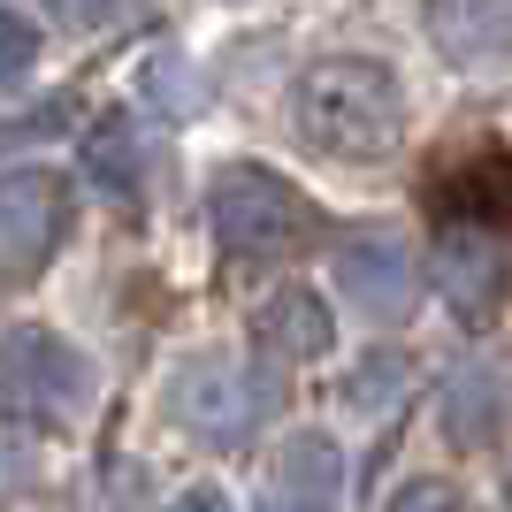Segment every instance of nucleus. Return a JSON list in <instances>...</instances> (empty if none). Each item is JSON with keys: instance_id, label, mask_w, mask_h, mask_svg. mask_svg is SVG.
I'll use <instances>...</instances> for the list:
<instances>
[{"instance_id": "nucleus-1", "label": "nucleus", "mask_w": 512, "mask_h": 512, "mask_svg": "<svg viewBox=\"0 0 512 512\" xmlns=\"http://www.w3.org/2000/svg\"><path fill=\"white\" fill-rule=\"evenodd\" d=\"M299 138L337 161H390L406 138V92L390 62L367 54H329L299 77Z\"/></svg>"}, {"instance_id": "nucleus-12", "label": "nucleus", "mask_w": 512, "mask_h": 512, "mask_svg": "<svg viewBox=\"0 0 512 512\" xmlns=\"http://www.w3.org/2000/svg\"><path fill=\"white\" fill-rule=\"evenodd\" d=\"M276 482L291 490V505L299 497H329V490H344V451L329 436H291L276 459Z\"/></svg>"}, {"instance_id": "nucleus-16", "label": "nucleus", "mask_w": 512, "mask_h": 512, "mask_svg": "<svg viewBox=\"0 0 512 512\" xmlns=\"http://www.w3.org/2000/svg\"><path fill=\"white\" fill-rule=\"evenodd\" d=\"M390 512H459V490H451L444 474H421V482H406V490L390 497Z\"/></svg>"}, {"instance_id": "nucleus-11", "label": "nucleus", "mask_w": 512, "mask_h": 512, "mask_svg": "<svg viewBox=\"0 0 512 512\" xmlns=\"http://www.w3.org/2000/svg\"><path fill=\"white\" fill-rule=\"evenodd\" d=\"M85 176L115 199V207H138V184H146V146H138V130H130L123 115H107V123L85 138Z\"/></svg>"}, {"instance_id": "nucleus-7", "label": "nucleus", "mask_w": 512, "mask_h": 512, "mask_svg": "<svg viewBox=\"0 0 512 512\" xmlns=\"http://www.w3.org/2000/svg\"><path fill=\"white\" fill-rule=\"evenodd\" d=\"M421 23L451 69L512 85V0H421Z\"/></svg>"}, {"instance_id": "nucleus-6", "label": "nucleus", "mask_w": 512, "mask_h": 512, "mask_svg": "<svg viewBox=\"0 0 512 512\" xmlns=\"http://www.w3.org/2000/svg\"><path fill=\"white\" fill-rule=\"evenodd\" d=\"M337 291H344V306H360L367 321H406L413 299H421V260L406 253V237H390V230L344 237Z\"/></svg>"}, {"instance_id": "nucleus-19", "label": "nucleus", "mask_w": 512, "mask_h": 512, "mask_svg": "<svg viewBox=\"0 0 512 512\" xmlns=\"http://www.w3.org/2000/svg\"><path fill=\"white\" fill-rule=\"evenodd\" d=\"M276 512H321V505H291V497H283V505H276Z\"/></svg>"}, {"instance_id": "nucleus-3", "label": "nucleus", "mask_w": 512, "mask_h": 512, "mask_svg": "<svg viewBox=\"0 0 512 512\" xmlns=\"http://www.w3.org/2000/svg\"><path fill=\"white\" fill-rule=\"evenodd\" d=\"M92 390L85 352L54 329H8L0 337V406L23 421H69Z\"/></svg>"}, {"instance_id": "nucleus-17", "label": "nucleus", "mask_w": 512, "mask_h": 512, "mask_svg": "<svg viewBox=\"0 0 512 512\" xmlns=\"http://www.w3.org/2000/svg\"><path fill=\"white\" fill-rule=\"evenodd\" d=\"M138 0H46V16H62V23H85V31H100V23H123Z\"/></svg>"}, {"instance_id": "nucleus-5", "label": "nucleus", "mask_w": 512, "mask_h": 512, "mask_svg": "<svg viewBox=\"0 0 512 512\" xmlns=\"http://www.w3.org/2000/svg\"><path fill=\"white\" fill-rule=\"evenodd\" d=\"M268 413V375L253 360H192L176 375V421L192 428L199 444H245Z\"/></svg>"}, {"instance_id": "nucleus-4", "label": "nucleus", "mask_w": 512, "mask_h": 512, "mask_svg": "<svg viewBox=\"0 0 512 512\" xmlns=\"http://www.w3.org/2000/svg\"><path fill=\"white\" fill-rule=\"evenodd\" d=\"M69 230V184L54 169H8L0 176V291H16L46 268V253Z\"/></svg>"}, {"instance_id": "nucleus-8", "label": "nucleus", "mask_w": 512, "mask_h": 512, "mask_svg": "<svg viewBox=\"0 0 512 512\" xmlns=\"http://www.w3.org/2000/svg\"><path fill=\"white\" fill-rule=\"evenodd\" d=\"M436 207H444L451 230H490V222H505L512 214V153L497 146H474L459 169L436 176Z\"/></svg>"}, {"instance_id": "nucleus-20", "label": "nucleus", "mask_w": 512, "mask_h": 512, "mask_svg": "<svg viewBox=\"0 0 512 512\" xmlns=\"http://www.w3.org/2000/svg\"><path fill=\"white\" fill-rule=\"evenodd\" d=\"M505 512H512V482H505Z\"/></svg>"}, {"instance_id": "nucleus-9", "label": "nucleus", "mask_w": 512, "mask_h": 512, "mask_svg": "<svg viewBox=\"0 0 512 512\" xmlns=\"http://www.w3.org/2000/svg\"><path fill=\"white\" fill-rule=\"evenodd\" d=\"M436 283H444V299L459 306L467 321H482L497 306V291H505V268H497V245L490 230H451L436 237Z\"/></svg>"}, {"instance_id": "nucleus-18", "label": "nucleus", "mask_w": 512, "mask_h": 512, "mask_svg": "<svg viewBox=\"0 0 512 512\" xmlns=\"http://www.w3.org/2000/svg\"><path fill=\"white\" fill-rule=\"evenodd\" d=\"M176 512H237V505H230L222 490H214V482H199V490H184V497H176Z\"/></svg>"}, {"instance_id": "nucleus-13", "label": "nucleus", "mask_w": 512, "mask_h": 512, "mask_svg": "<svg viewBox=\"0 0 512 512\" xmlns=\"http://www.w3.org/2000/svg\"><path fill=\"white\" fill-rule=\"evenodd\" d=\"M413 390V360H398V352H375V360L352 367V383H344V398L360 413H398Z\"/></svg>"}, {"instance_id": "nucleus-15", "label": "nucleus", "mask_w": 512, "mask_h": 512, "mask_svg": "<svg viewBox=\"0 0 512 512\" xmlns=\"http://www.w3.org/2000/svg\"><path fill=\"white\" fill-rule=\"evenodd\" d=\"M31 62H39V23L16 16V8H0V85L31 77Z\"/></svg>"}, {"instance_id": "nucleus-14", "label": "nucleus", "mask_w": 512, "mask_h": 512, "mask_svg": "<svg viewBox=\"0 0 512 512\" xmlns=\"http://www.w3.org/2000/svg\"><path fill=\"white\" fill-rule=\"evenodd\" d=\"M490 421H497V390H490V375H482V367H467V375L451 383V398H444L451 444H482V436H490Z\"/></svg>"}, {"instance_id": "nucleus-10", "label": "nucleus", "mask_w": 512, "mask_h": 512, "mask_svg": "<svg viewBox=\"0 0 512 512\" xmlns=\"http://www.w3.org/2000/svg\"><path fill=\"white\" fill-rule=\"evenodd\" d=\"M260 344L268 352H283V360H321L329 344H337V329H329V306L314 299V291H283V299L260 306Z\"/></svg>"}, {"instance_id": "nucleus-2", "label": "nucleus", "mask_w": 512, "mask_h": 512, "mask_svg": "<svg viewBox=\"0 0 512 512\" xmlns=\"http://www.w3.org/2000/svg\"><path fill=\"white\" fill-rule=\"evenodd\" d=\"M207 222L230 260H276V253H299V245L321 237L314 199L299 184H283L276 169H253V161H230L207 184Z\"/></svg>"}]
</instances>
